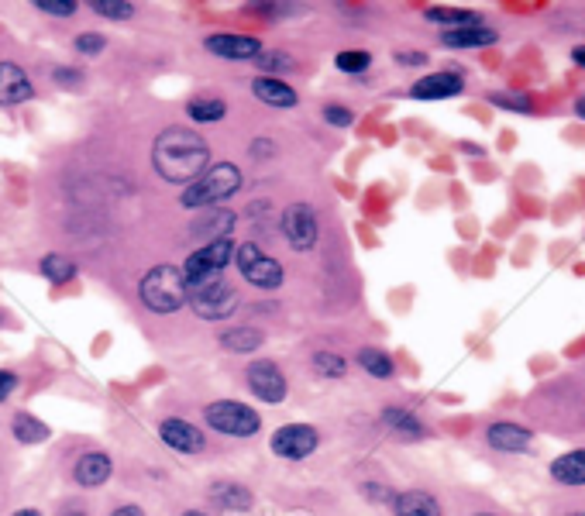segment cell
<instances>
[{
    "instance_id": "obj_1",
    "label": "cell",
    "mask_w": 585,
    "mask_h": 516,
    "mask_svg": "<svg viewBox=\"0 0 585 516\" xmlns=\"http://www.w3.org/2000/svg\"><path fill=\"white\" fill-rule=\"evenodd\" d=\"M152 166L166 183L190 186L210 166V148L197 131L190 128H166L152 145Z\"/></svg>"
},
{
    "instance_id": "obj_2",
    "label": "cell",
    "mask_w": 585,
    "mask_h": 516,
    "mask_svg": "<svg viewBox=\"0 0 585 516\" xmlns=\"http://www.w3.org/2000/svg\"><path fill=\"white\" fill-rule=\"evenodd\" d=\"M186 276L179 265H155L152 272H145L142 286H138V296L152 314H176L179 307L186 303Z\"/></svg>"
},
{
    "instance_id": "obj_3",
    "label": "cell",
    "mask_w": 585,
    "mask_h": 516,
    "mask_svg": "<svg viewBox=\"0 0 585 516\" xmlns=\"http://www.w3.org/2000/svg\"><path fill=\"white\" fill-rule=\"evenodd\" d=\"M241 186V169L234 162H217L207 166V172L200 179H193L183 190V207L186 210H207V207H221L231 193H238Z\"/></svg>"
},
{
    "instance_id": "obj_4",
    "label": "cell",
    "mask_w": 585,
    "mask_h": 516,
    "mask_svg": "<svg viewBox=\"0 0 585 516\" xmlns=\"http://www.w3.org/2000/svg\"><path fill=\"white\" fill-rule=\"evenodd\" d=\"M186 303L200 320H224L238 310V289L228 286L224 279H207V283L190 286Z\"/></svg>"
},
{
    "instance_id": "obj_5",
    "label": "cell",
    "mask_w": 585,
    "mask_h": 516,
    "mask_svg": "<svg viewBox=\"0 0 585 516\" xmlns=\"http://www.w3.org/2000/svg\"><path fill=\"white\" fill-rule=\"evenodd\" d=\"M204 420H207V424L214 427V430L228 434V437H252V434H259V427H262L259 413H255L252 406L234 403V400H217V403H210L207 410H204Z\"/></svg>"
},
{
    "instance_id": "obj_6",
    "label": "cell",
    "mask_w": 585,
    "mask_h": 516,
    "mask_svg": "<svg viewBox=\"0 0 585 516\" xmlns=\"http://www.w3.org/2000/svg\"><path fill=\"white\" fill-rule=\"evenodd\" d=\"M231 262H234V241L231 238L210 241V245L197 248V252L186 258V265H183L186 286H197V283H207V279H217Z\"/></svg>"
},
{
    "instance_id": "obj_7",
    "label": "cell",
    "mask_w": 585,
    "mask_h": 516,
    "mask_svg": "<svg viewBox=\"0 0 585 516\" xmlns=\"http://www.w3.org/2000/svg\"><path fill=\"white\" fill-rule=\"evenodd\" d=\"M234 262H238V272L245 283L259 286V289H279L283 286V265L276 262L272 255H265L259 245H241L234 248Z\"/></svg>"
},
{
    "instance_id": "obj_8",
    "label": "cell",
    "mask_w": 585,
    "mask_h": 516,
    "mask_svg": "<svg viewBox=\"0 0 585 516\" xmlns=\"http://www.w3.org/2000/svg\"><path fill=\"white\" fill-rule=\"evenodd\" d=\"M317 234H321V224H317V214L310 203L296 200L283 210V238L290 241V248L307 252V248L317 245Z\"/></svg>"
},
{
    "instance_id": "obj_9",
    "label": "cell",
    "mask_w": 585,
    "mask_h": 516,
    "mask_svg": "<svg viewBox=\"0 0 585 516\" xmlns=\"http://www.w3.org/2000/svg\"><path fill=\"white\" fill-rule=\"evenodd\" d=\"M321 444V434H317L310 424H286L272 434V451L286 461H303L310 458Z\"/></svg>"
},
{
    "instance_id": "obj_10",
    "label": "cell",
    "mask_w": 585,
    "mask_h": 516,
    "mask_svg": "<svg viewBox=\"0 0 585 516\" xmlns=\"http://www.w3.org/2000/svg\"><path fill=\"white\" fill-rule=\"evenodd\" d=\"M248 386L262 403H283L286 400V375L276 362H252L248 369Z\"/></svg>"
},
{
    "instance_id": "obj_11",
    "label": "cell",
    "mask_w": 585,
    "mask_h": 516,
    "mask_svg": "<svg viewBox=\"0 0 585 516\" xmlns=\"http://www.w3.org/2000/svg\"><path fill=\"white\" fill-rule=\"evenodd\" d=\"M159 437L179 455H200L204 451V434L183 417H166L159 424Z\"/></svg>"
},
{
    "instance_id": "obj_12",
    "label": "cell",
    "mask_w": 585,
    "mask_h": 516,
    "mask_svg": "<svg viewBox=\"0 0 585 516\" xmlns=\"http://www.w3.org/2000/svg\"><path fill=\"white\" fill-rule=\"evenodd\" d=\"M486 441H489V448L503 451V455H524L530 448V441H534V434H530L527 427L513 424V420H496V424L486 430Z\"/></svg>"
},
{
    "instance_id": "obj_13",
    "label": "cell",
    "mask_w": 585,
    "mask_h": 516,
    "mask_svg": "<svg viewBox=\"0 0 585 516\" xmlns=\"http://www.w3.org/2000/svg\"><path fill=\"white\" fill-rule=\"evenodd\" d=\"M207 52L224 59H259L262 56V42L252 35H238V31H224V35H210L207 38Z\"/></svg>"
},
{
    "instance_id": "obj_14",
    "label": "cell",
    "mask_w": 585,
    "mask_h": 516,
    "mask_svg": "<svg viewBox=\"0 0 585 516\" xmlns=\"http://www.w3.org/2000/svg\"><path fill=\"white\" fill-rule=\"evenodd\" d=\"M462 86H465L462 73H448V69H444V73H431V76H424V80H417L410 93L417 100H448V97H458Z\"/></svg>"
},
{
    "instance_id": "obj_15",
    "label": "cell",
    "mask_w": 585,
    "mask_h": 516,
    "mask_svg": "<svg viewBox=\"0 0 585 516\" xmlns=\"http://www.w3.org/2000/svg\"><path fill=\"white\" fill-rule=\"evenodd\" d=\"M35 93L28 73L18 62H0V104H25Z\"/></svg>"
},
{
    "instance_id": "obj_16",
    "label": "cell",
    "mask_w": 585,
    "mask_h": 516,
    "mask_svg": "<svg viewBox=\"0 0 585 516\" xmlns=\"http://www.w3.org/2000/svg\"><path fill=\"white\" fill-rule=\"evenodd\" d=\"M190 231L197 234V238H207V245L210 241H224V238H231V231H234V214L228 207H207L197 214Z\"/></svg>"
},
{
    "instance_id": "obj_17",
    "label": "cell",
    "mask_w": 585,
    "mask_h": 516,
    "mask_svg": "<svg viewBox=\"0 0 585 516\" xmlns=\"http://www.w3.org/2000/svg\"><path fill=\"white\" fill-rule=\"evenodd\" d=\"M111 455H104V451H87L80 461H76V468H73V479L80 482V486H87V489H97V486H104L107 479H111Z\"/></svg>"
},
{
    "instance_id": "obj_18",
    "label": "cell",
    "mask_w": 585,
    "mask_h": 516,
    "mask_svg": "<svg viewBox=\"0 0 585 516\" xmlns=\"http://www.w3.org/2000/svg\"><path fill=\"white\" fill-rule=\"evenodd\" d=\"M210 503L224 506V510H234V513H245L252 510V489H245L241 482H228V479H217L214 486L207 489Z\"/></svg>"
},
{
    "instance_id": "obj_19",
    "label": "cell",
    "mask_w": 585,
    "mask_h": 516,
    "mask_svg": "<svg viewBox=\"0 0 585 516\" xmlns=\"http://www.w3.org/2000/svg\"><path fill=\"white\" fill-rule=\"evenodd\" d=\"M393 516H444V513H441V503L431 496V492L410 489V492H400V496L393 499Z\"/></svg>"
},
{
    "instance_id": "obj_20",
    "label": "cell",
    "mask_w": 585,
    "mask_h": 516,
    "mask_svg": "<svg viewBox=\"0 0 585 516\" xmlns=\"http://www.w3.org/2000/svg\"><path fill=\"white\" fill-rule=\"evenodd\" d=\"M496 31L486 25H472V28H455L444 31L441 45L444 49H486V45H496Z\"/></svg>"
},
{
    "instance_id": "obj_21",
    "label": "cell",
    "mask_w": 585,
    "mask_h": 516,
    "mask_svg": "<svg viewBox=\"0 0 585 516\" xmlns=\"http://www.w3.org/2000/svg\"><path fill=\"white\" fill-rule=\"evenodd\" d=\"M551 479L558 486H585V448H575L551 461Z\"/></svg>"
},
{
    "instance_id": "obj_22",
    "label": "cell",
    "mask_w": 585,
    "mask_h": 516,
    "mask_svg": "<svg viewBox=\"0 0 585 516\" xmlns=\"http://www.w3.org/2000/svg\"><path fill=\"white\" fill-rule=\"evenodd\" d=\"M252 93L269 107H293L296 104V90L290 83H283L279 76H259L252 83Z\"/></svg>"
},
{
    "instance_id": "obj_23",
    "label": "cell",
    "mask_w": 585,
    "mask_h": 516,
    "mask_svg": "<svg viewBox=\"0 0 585 516\" xmlns=\"http://www.w3.org/2000/svg\"><path fill=\"white\" fill-rule=\"evenodd\" d=\"M424 18L431 21V25H444V31L479 25V14H475V11H465V7H431V11H427Z\"/></svg>"
},
{
    "instance_id": "obj_24",
    "label": "cell",
    "mask_w": 585,
    "mask_h": 516,
    "mask_svg": "<svg viewBox=\"0 0 585 516\" xmlns=\"http://www.w3.org/2000/svg\"><path fill=\"white\" fill-rule=\"evenodd\" d=\"M382 424L393 430V434L407 437V441H413V437H424V424H420V420L413 417L410 410H400V406H389V410H382Z\"/></svg>"
},
{
    "instance_id": "obj_25",
    "label": "cell",
    "mask_w": 585,
    "mask_h": 516,
    "mask_svg": "<svg viewBox=\"0 0 585 516\" xmlns=\"http://www.w3.org/2000/svg\"><path fill=\"white\" fill-rule=\"evenodd\" d=\"M186 114H190V121H197V124H217V121H224V114H228V104H224L221 97H197L186 104Z\"/></svg>"
},
{
    "instance_id": "obj_26",
    "label": "cell",
    "mask_w": 585,
    "mask_h": 516,
    "mask_svg": "<svg viewBox=\"0 0 585 516\" xmlns=\"http://www.w3.org/2000/svg\"><path fill=\"white\" fill-rule=\"evenodd\" d=\"M265 338L262 331H255V327H231V331L221 334V348L234 351V355H245V351H255Z\"/></svg>"
},
{
    "instance_id": "obj_27",
    "label": "cell",
    "mask_w": 585,
    "mask_h": 516,
    "mask_svg": "<svg viewBox=\"0 0 585 516\" xmlns=\"http://www.w3.org/2000/svg\"><path fill=\"white\" fill-rule=\"evenodd\" d=\"M11 430L21 444H42L45 437H49V427L38 417H31V413H18V417L11 420Z\"/></svg>"
},
{
    "instance_id": "obj_28",
    "label": "cell",
    "mask_w": 585,
    "mask_h": 516,
    "mask_svg": "<svg viewBox=\"0 0 585 516\" xmlns=\"http://www.w3.org/2000/svg\"><path fill=\"white\" fill-rule=\"evenodd\" d=\"M358 365H362V369L369 375H376V379H393V372H396L393 358H389L386 351H379V348H362V351H358Z\"/></svg>"
},
{
    "instance_id": "obj_29",
    "label": "cell",
    "mask_w": 585,
    "mask_h": 516,
    "mask_svg": "<svg viewBox=\"0 0 585 516\" xmlns=\"http://www.w3.org/2000/svg\"><path fill=\"white\" fill-rule=\"evenodd\" d=\"M42 276L49 279V283H69V279L76 276V262L73 258H66V255H59V252H52V255H45L42 258Z\"/></svg>"
},
{
    "instance_id": "obj_30",
    "label": "cell",
    "mask_w": 585,
    "mask_h": 516,
    "mask_svg": "<svg viewBox=\"0 0 585 516\" xmlns=\"http://www.w3.org/2000/svg\"><path fill=\"white\" fill-rule=\"evenodd\" d=\"M90 7L100 18H111V21H128L131 14H135V4H131V0H90Z\"/></svg>"
},
{
    "instance_id": "obj_31",
    "label": "cell",
    "mask_w": 585,
    "mask_h": 516,
    "mask_svg": "<svg viewBox=\"0 0 585 516\" xmlns=\"http://www.w3.org/2000/svg\"><path fill=\"white\" fill-rule=\"evenodd\" d=\"M334 66H338L341 73H348V76H358V73H365V69L372 66V56H369V52L348 49V52H338V59H334Z\"/></svg>"
},
{
    "instance_id": "obj_32",
    "label": "cell",
    "mask_w": 585,
    "mask_h": 516,
    "mask_svg": "<svg viewBox=\"0 0 585 516\" xmlns=\"http://www.w3.org/2000/svg\"><path fill=\"white\" fill-rule=\"evenodd\" d=\"M314 369L324 375V379H341V375L348 372L345 358L341 355H331V351H317L314 355Z\"/></svg>"
},
{
    "instance_id": "obj_33",
    "label": "cell",
    "mask_w": 585,
    "mask_h": 516,
    "mask_svg": "<svg viewBox=\"0 0 585 516\" xmlns=\"http://www.w3.org/2000/svg\"><path fill=\"white\" fill-rule=\"evenodd\" d=\"M489 100H493L496 107H506V111H520V114L534 111V100L524 97V93H513V97H510V93H493Z\"/></svg>"
},
{
    "instance_id": "obj_34",
    "label": "cell",
    "mask_w": 585,
    "mask_h": 516,
    "mask_svg": "<svg viewBox=\"0 0 585 516\" xmlns=\"http://www.w3.org/2000/svg\"><path fill=\"white\" fill-rule=\"evenodd\" d=\"M259 66L269 69V73H290V69H296V59L286 56V52H262Z\"/></svg>"
},
{
    "instance_id": "obj_35",
    "label": "cell",
    "mask_w": 585,
    "mask_h": 516,
    "mask_svg": "<svg viewBox=\"0 0 585 516\" xmlns=\"http://www.w3.org/2000/svg\"><path fill=\"white\" fill-rule=\"evenodd\" d=\"M107 38L97 35V31H83V35H76V52H83V56H97V52H104Z\"/></svg>"
},
{
    "instance_id": "obj_36",
    "label": "cell",
    "mask_w": 585,
    "mask_h": 516,
    "mask_svg": "<svg viewBox=\"0 0 585 516\" xmlns=\"http://www.w3.org/2000/svg\"><path fill=\"white\" fill-rule=\"evenodd\" d=\"M38 11L52 14V18H73L76 14V4L73 0H35Z\"/></svg>"
},
{
    "instance_id": "obj_37",
    "label": "cell",
    "mask_w": 585,
    "mask_h": 516,
    "mask_svg": "<svg viewBox=\"0 0 585 516\" xmlns=\"http://www.w3.org/2000/svg\"><path fill=\"white\" fill-rule=\"evenodd\" d=\"M324 121H327V124H334V128H348V124L355 121V114H351L348 107L327 104V107H324Z\"/></svg>"
},
{
    "instance_id": "obj_38",
    "label": "cell",
    "mask_w": 585,
    "mask_h": 516,
    "mask_svg": "<svg viewBox=\"0 0 585 516\" xmlns=\"http://www.w3.org/2000/svg\"><path fill=\"white\" fill-rule=\"evenodd\" d=\"M14 389H18V375L7 372V369H0V403H4L7 396L14 393Z\"/></svg>"
},
{
    "instance_id": "obj_39",
    "label": "cell",
    "mask_w": 585,
    "mask_h": 516,
    "mask_svg": "<svg viewBox=\"0 0 585 516\" xmlns=\"http://www.w3.org/2000/svg\"><path fill=\"white\" fill-rule=\"evenodd\" d=\"M396 62H400V66H424L427 56L424 52H396Z\"/></svg>"
},
{
    "instance_id": "obj_40",
    "label": "cell",
    "mask_w": 585,
    "mask_h": 516,
    "mask_svg": "<svg viewBox=\"0 0 585 516\" xmlns=\"http://www.w3.org/2000/svg\"><path fill=\"white\" fill-rule=\"evenodd\" d=\"M52 76H56V83H69V86H76V83L83 80V76H80V73H73V69H56Z\"/></svg>"
},
{
    "instance_id": "obj_41",
    "label": "cell",
    "mask_w": 585,
    "mask_h": 516,
    "mask_svg": "<svg viewBox=\"0 0 585 516\" xmlns=\"http://www.w3.org/2000/svg\"><path fill=\"white\" fill-rule=\"evenodd\" d=\"M252 148H255V159H272V142H269V138H259V142H255Z\"/></svg>"
},
{
    "instance_id": "obj_42",
    "label": "cell",
    "mask_w": 585,
    "mask_h": 516,
    "mask_svg": "<svg viewBox=\"0 0 585 516\" xmlns=\"http://www.w3.org/2000/svg\"><path fill=\"white\" fill-rule=\"evenodd\" d=\"M111 516H145V510L142 506H135V503H128V506H117Z\"/></svg>"
},
{
    "instance_id": "obj_43",
    "label": "cell",
    "mask_w": 585,
    "mask_h": 516,
    "mask_svg": "<svg viewBox=\"0 0 585 516\" xmlns=\"http://www.w3.org/2000/svg\"><path fill=\"white\" fill-rule=\"evenodd\" d=\"M59 516H87V513H83V506L66 503V506H62V510H59Z\"/></svg>"
},
{
    "instance_id": "obj_44",
    "label": "cell",
    "mask_w": 585,
    "mask_h": 516,
    "mask_svg": "<svg viewBox=\"0 0 585 516\" xmlns=\"http://www.w3.org/2000/svg\"><path fill=\"white\" fill-rule=\"evenodd\" d=\"M572 59H575V66H582V69H585V45H575V49H572Z\"/></svg>"
},
{
    "instance_id": "obj_45",
    "label": "cell",
    "mask_w": 585,
    "mask_h": 516,
    "mask_svg": "<svg viewBox=\"0 0 585 516\" xmlns=\"http://www.w3.org/2000/svg\"><path fill=\"white\" fill-rule=\"evenodd\" d=\"M575 114H579V117H585V97L579 100V104H575Z\"/></svg>"
},
{
    "instance_id": "obj_46",
    "label": "cell",
    "mask_w": 585,
    "mask_h": 516,
    "mask_svg": "<svg viewBox=\"0 0 585 516\" xmlns=\"http://www.w3.org/2000/svg\"><path fill=\"white\" fill-rule=\"evenodd\" d=\"M14 516H42V513H38V510H18Z\"/></svg>"
},
{
    "instance_id": "obj_47",
    "label": "cell",
    "mask_w": 585,
    "mask_h": 516,
    "mask_svg": "<svg viewBox=\"0 0 585 516\" xmlns=\"http://www.w3.org/2000/svg\"><path fill=\"white\" fill-rule=\"evenodd\" d=\"M183 516H207V513H197V510H190V513H183Z\"/></svg>"
},
{
    "instance_id": "obj_48",
    "label": "cell",
    "mask_w": 585,
    "mask_h": 516,
    "mask_svg": "<svg viewBox=\"0 0 585 516\" xmlns=\"http://www.w3.org/2000/svg\"><path fill=\"white\" fill-rule=\"evenodd\" d=\"M572 516H585V513H572Z\"/></svg>"
}]
</instances>
